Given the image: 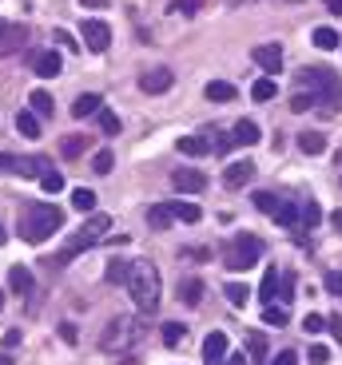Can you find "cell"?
I'll return each mask as SVG.
<instances>
[{
    "instance_id": "6da1fadb",
    "label": "cell",
    "mask_w": 342,
    "mask_h": 365,
    "mask_svg": "<svg viewBox=\"0 0 342 365\" xmlns=\"http://www.w3.org/2000/svg\"><path fill=\"white\" fill-rule=\"evenodd\" d=\"M16 230L24 242H48L56 230H64V210L56 202H28L16 215Z\"/></svg>"
},
{
    "instance_id": "7a4b0ae2",
    "label": "cell",
    "mask_w": 342,
    "mask_h": 365,
    "mask_svg": "<svg viewBox=\"0 0 342 365\" xmlns=\"http://www.w3.org/2000/svg\"><path fill=\"white\" fill-rule=\"evenodd\" d=\"M128 294L136 302V310L148 318L159 310V298H164V278H159L156 262H131V278H128Z\"/></svg>"
},
{
    "instance_id": "3957f363",
    "label": "cell",
    "mask_w": 342,
    "mask_h": 365,
    "mask_svg": "<svg viewBox=\"0 0 342 365\" xmlns=\"http://www.w3.org/2000/svg\"><path fill=\"white\" fill-rule=\"evenodd\" d=\"M298 83L315 96V103H323V115H334V111H338V103H342L338 72H331V68H303V72H298Z\"/></svg>"
},
{
    "instance_id": "277c9868",
    "label": "cell",
    "mask_w": 342,
    "mask_h": 365,
    "mask_svg": "<svg viewBox=\"0 0 342 365\" xmlns=\"http://www.w3.org/2000/svg\"><path fill=\"white\" fill-rule=\"evenodd\" d=\"M108 230H111V219H108V215H92V219L84 222V230H80V235H72V238H68V247L60 250V255H56L48 266H56V270H60V266H68L76 255H80V250H92L96 242H104V238H108Z\"/></svg>"
},
{
    "instance_id": "5b68a950",
    "label": "cell",
    "mask_w": 342,
    "mask_h": 365,
    "mask_svg": "<svg viewBox=\"0 0 342 365\" xmlns=\"http://www.w3.org/2000/svg\"><path fill=\"white\" fill-rule=\"evenodd\" d=\"M144 329H148V322H136V318H124L120 314V318H111L108 326H104L100 349L104 354H128V349L144 338Z\"/></svg>"
},
{
    "instance_id": "8992f818",
    "label": "cell",
    "mask_w": 342,
    "mask_h": 365,
    "mask_svg": "<svg viewBox=\"0 0 342 365\" xmlns=\"http://www.w3.org/2000/svg\"><path fill=\"white\" fill-rule=\"evenodd\" d=\"M263 258V242L255 235H235L227 247H223V266L227 270H251V266Z\"/></svg>"
},
{
    "instance_id": "52a82bcc",
    "label": "cell",
    "mask_w": 342,
    "mask_h": 365,
    "mask_svg": "<svg viewBox=\"0 0 342 365\" xmlns=\"http://www.w3.org/2000/svg\"><path fill=\"white\" fill-rule=\"evenodd\" d=\"M80 40L92 52H108V44H111V28L104 24V20H84L80 24Z\"/></svg>"
},
{
    "instance_id": "ba28073f",
    "label": "cell",
    "mask_w": 342,
    "mask_h": 365,
    "mask_svg": "<svg viewBox=\"0 0 342 365\" xmlns=\"http://www.w3.org/2000/svg\"><path fill=\"white\" fill-rule=\"evenodd\" d=\"M251 179H255V163H251V159H235V163L223 167V187H227V191H239Z\"/></svg>"
},
{
    "instance_id": "9c48e42d",
    "label": "cell",
    "mask_w": 342,
    "mask_h": 365,
    "mask_svg": "<svg viewBox=\"0 0 342 365\" xmlns=\"http://www.w3.org/2000/svg\"><path fill=\"white\" fill-rule=\"evenodd\" d=\"M171 83H176V72H171V68H151V72L139 76V91H144V96H164Z\"/></svg>"
},
{
    "instance_id": "30bf717a",
    "label": "cell",
    "mask_w": 342,
    "mask_h": 365,
    "mask_svg": "<svg viewBox=\"0 0 342 365\" xmlns=\"http://www.w3.org/2000/svg\"><path fill=\"white\" fill-rule=\"evenodd\" d=\"M24 44H28V28L24 24H16V20H12V24H0V60L12 56V52H20Z\"/></svg>"
},
{
    "instance_id": "8fae6325",
    "label": "cell",
    "mask_w": 342,
    "mask_h": 365,
    "mask_svg": "<svg viewBox=\"0 0 342 365\" xmlns=\"http://www.w3.org/2000/svg\"><path fill=\"white\" fill-rule=\"evenodd\" d=\"M60 68H64V60H60V52H56V48L32 56V72H36L40 80H56V76H60Z\"/></svg>"
},
{
    "instance_id": "7c38bea8",
    "label": "cell",
    "mask_w": 342,
    "mask_h": 365,
    "mask_svg": "<svg viewBox=\"0 0 342 365\" xmlns=\"http://www.w3.org/2000/svg\"><path fill=\"white\" fill-rule=\"evenodd\" d=\"M227 354H231V349H227V334H223V329H211L207 341H203V361L207 365H223Z\"/></svg>"
},
{
    "instance_id": "4fadbf2b",
    "label": "cell",
    "mask_w": 342,
    "mask_h": 365,
    "mask_svg": "<svg viewBox=\"0 0 342 365\" xmlns=\"http://www.w3.org/2000/svg\"><path fill=\"white\" fill-rule=\"evenodd\" d=\"M171 182H176L179 191H187V195H199V191L207 187V175L195 171V167H179V171L171 175Z\"/></svg>"
},
{
    "instance_id": "5bb4252c",
    "label": "cell",
    "mask_w": 342,
    "mask_h": 365,
    "mask_svg": "<svg viewBox=\"0 0 342 365\" xmlns=\"http://www.w3.org/2000/svg\"><path fill=\"white\" fill-rule=\"evenodd\" d=\"M251 60H255L263 72H278V68H283V48L278 44H259L255 52H251Z\"/></svg>"
},
{
    "instance_id": "9a60e30c",
    "label": "cell",
    "mask_w": 342,
    "mask_h": 365,
    "mask_svg": "<svg viewBox=\"0 0 342 365\" xmlns=\"http://www.w3.org/2000/svg\"><path fill=\"white\" fill-rule=\"evenodd\" d=\"M176 222V207L171 202H156V207H148V227L151 230H167Z\"/></svg>"
},
{
    "instance_id": "2e32d148",
    "label": "cell",
    "mask_w": 342,
    "mask_h": 365,
    "mask_svg": "<svg viewBox=\"0 0 342 365\" xmlns=\"http://www.w3.org/2000/svg\"><path fill=\"white\" fill-rule=\"evenodd\" d=\"M259 123H255V119H239V123H235V135H231V143H239V147H255L259 143Z\"/></svg>"
},
{
    "instance_id": "e0dca14e",
    "label": "cell",
    "mask_w": 342,
    "mask_h": 365,
    "mask_svg": "<svg viewBox=\"0 0 342 365\" xmlns=\"http://www.w3.org/2000/svg\"><path fill=\"white\" fill-rule=\"evenodd\" d=\"M128 278H131V262H128V258H111L108 270H104V282H111V286H128Z\"/></svg>"
},
{
    "instance_id": "ac0fdd59",
    "label": "cell",
    "mask_w": 342,
    "mask_h": 365,
    "mask_svg": "<svg viewBox=\"0 0 342 365\" xmlns=\"http://www.w3.org/2000/svg\"><path fill=\"white\" fill-rule=\"evenodd\" d=\"M100 108H104L100 96H96V91H84L80 100L72 103V115H76V119H88V115H100Z\"/></svg>"
},
{
    "instance_id": "d6986e66",
    "label": "cell",
    "mask_w": 342,
    "mask_h": 365,
    "mask_svg": "<svg viewBox=\"0 0 342 365\" xmlns=\"http://www.w3.org/2000/svg\"><path fill=\"white\" fill-rule=\"evenodd\" d=\"M9 290L20 294V298L32 294V270H28V266H12V270H9Z\"/></svg>"
},
{
    "instance_id": "ffe728a7",
    "label": "cell",
    "mask_w": 342,
    "mask_h": 365,
    "mask_svg": "<svg viewBox=\"0 0 342 365\" xmlns=\"http://www.w3.org/2000/svg\"><path fill=\"white\" fill-rule=\"evenodd\" d=\"M44 171H52L44 155H28V159H16V175H24V179H40Z\"/></svg>"
},
{
    "instance_id": "44dd1931",
    "label": "cell",
    "mask_w": 342,
    "mask_h": 365,
    "mask_svg": "<svg viewBox=\"0 0 342 365\" xmlns=\"http://www.w3.org/2000/svg\"><path fill=\"white\" fill-rule=\"evenodd\" d=\"M203 96H207V100H215V103H231L239 91H235V83H227V80H211L203 88Z\"/></svg>"
},
{
    "instance_id": "7402d4cb",
    "label": "cell",
    "mask_w": 342,
    "mask_h": 365,
    "mask_svg": "<svg viewBox=\"0 0 342 365\" xmlns=\"http://www.w3.org/2000/svg\"><path fill=\"white\" fill-rule=\"evenodd\" d=\"M179 298H183V306H199V302H203V282H199V278H183V282H179Z\"/></svg>"
},
{
    "instance_id": "603a6c76",
    "label": "cell",
    "mask_w": 342,
    "mask_h": 365,
    "mask_svg": "<svg viewBox=\"0 0 342 365\" xmlns=\"http://www.w3.org/2000/svg\"><path fill=\"white\" fill-rule=\"evenodd\" d=\"M271 219H275L278 227H287V230H298V207H295L291 199H283V202H278V210L271 215Z\"/></svg>"
},
{
    "instance_id": "cb8c5ba5",
    "label": "cell",
    "mask_w": 342,
    "mask_h": 365,
    "mask_svg": "<svg viewBox=\"0 0 342 365\" xmlns=\"http://www.w3.org/2000/svg\"><path fill=\"white\" fill-rule=\"evenodd\" d=\"M88 147H92V135H68V139H60V155L76 159V155H84Z\"/></svg>"
},
{
    "instance_id": "d4e9b609",
    "label": "cell",
    "mask_w": 342,
    "mask_h": 365,
    "mask_svg": "<svg viewBox=\"0 0 342 365\" xmlns=\"http://www.w3.org/2000/svg\"><path fill=\"white\" fill-rule=\"evenodd\" d=\"M298 151H303V155H323L326 135H318V131H303V135H298Z\"/></svg>"
},
{
    "instance_id": "484cf974",
    "label": "cell",
    "mask_w": 342,
    "mask_h": 365,
    "mask_svg": "<svg viewBox=\"0 0 342 365\" xmlns=\"http://www.w3.org/2000/svg\"><path fill=\"white\" fill-rule=\"evenodd\" d=\"M318 219H323V210H318V202L315 199H306V202H298V227H318Z\"/></svg>"
},
{
    "instance_id": "4316f807",
    "label": "cell",
    "mask_w": 342,
    "mask_h": 365,
    "mask_svg": "<svg viewBox=\"0 0 342 365\" xmlns=\"http://www.w3.org/2000/svg\"><path fill=\"white\" fill-rule=\"evenodd\" d=\"M16 131L24 139H36L40 135V119L32 115V111H16Z\"/></svg>"
},
{
    "instance_id": "83f0119b",
    "label": "cell",
    "mask_w": 342,
    "mask_h": 365,
    "mask_svg": "<svg viewBox=\"0 0 342 365\" xmlns=\"http://www.w3.org/2000/svg\"><path fill=\"white\" fill-rule=\"evenodd\" d=\"M275 91H278V83L271 80V76H263V80H255V83H251V96H255V100H259V103L275 100Z\"/></svg>"
},
{
    "instance_id": "f1b7e54d",
    "label": "cell",
    "mask_w": 342,
    "mask_h": 365,
    "mask_svg": "<svg viewBox=\"0 0 342 365\" xmlns=\"http://www.w3.org/2000/svg\"><path fill=\"white\" fill-rule=\"evenodd\" d=\"M28 103H32V108H28V111H32V115H52V96H48V91H32V96H28Z\"/></svg>"
},
{
    "instance_id": "f546056e",
    "label": "cell",
    "mask_w": 342,
    "mask_h": 365,
    "mask_svg": "<svg viewBox=\"0 0 342 365\" xmlns=\"http://www.w3.org/2000/svg\"><path fill=\"white\" fill-rule=\"evenodd\" d=\"M223 294H227V302H231V306H247L255 290H251L247 282H227V290H223Z\"/></svg>"
},
{
    "instance_id": "4dcf8cb0",
    "label": "cell",
    "mask_w": 342,
    "mask_h": 365,
    "mask_svg": "<svg viewBox=\"0 0 342 365\" xmlns=\"http://www.w3.org/2000/svg\"><path fill=\"white\" fill-rule=\"evenodd\" d=\"M247 361H267V338L263 334H247Z\"/></svg>"
},
{
    "instance_id": "1f68e13d",
    "label": "cell",
    "mask_w": 342,
    "mask_h": 365,
    "mask_svg": "<svg viewBox=\"0 0 342 365\" xmlns=\"http://www.w3.org/2000/svg\"><path fill=\"white\" fill-rule=\"evenodd\" d=\"M338 44H342V40H338L334 28H315V48H318V52H334Z\"/></svg>"
},
{
    "instance_id": "d6a6232c",
    "label": "cell",
    "mask_w": 342,
    "mask_h": 365,
    "mask_svg": "<svg viewBox=\"0 0 342 365\" xmlns=\"http://www.w3.org/2000/svg\"><path fill=\"white\" fill-rule=\"evenodd\" d=\"M275 294H278V270H275V266H271V270H267V274H263V286H259V298H263V302H267V306H271V302H275Z\"/></svg>"
},
{
    "instance_id": "836d02e7",
    "label": "cell",
    "mask_w": 342,
    "mask_h": 365,
    "mask_svg": "<svg viewBox=\"0 0 342 365\" xmlns=\"http://www.w3.org/2000/svg\"><path fill=\"white\" fill-rule=\"evenodd\" d=\"M179 155H207L203 135H183V139H179Z\"/></svg>"
},
{
    "instance_id": "e575fe53",
    "label": "cell",
    "mask_w": 342,
    "mask_h": 365,
    "mask_svg": "<svg viewBox=\"0 0 342 365\" xmlns=\"http://www.w3.org/2000/svg\"><path fill=\"white\" fill-rule=\"evenodd\" d=\"M72 207L80 210V215H88V210H96V191H88V187H80V191H72Z\"/></svg>"
},
{
    "instance_id": "d590c367",
    "label": "cell",
    "mask_w": 342,
    "mask_h": 365,
    "mask_svg": "<svg viewBox=\"0 0 342 365\" xmlns=\"http://www.w3.org/2000/svg\"><path fill=\"white\" fill-rule=\"evenodd\" d=\"M183 338H187V326H179V322H167V326H164V346L167 349H176Z\"/></svg>"
},
{
    "instance_id": "8d00e7d4",
    "label": "cell",
    "mask_w": 342,
    "mask_h": 365,
    "mask_svg": "<svg viewBox=\"0 0 342 365\" xmlns=\"http://www.w3.org/2000/svg\"><path fill=\"white\" fill-rule=\"evenodd\" d=\"M100 131L104 135H120V115H116V111H108V108H100Z\"/></svg>"
},
{
    "instance_id": "74e56055",
    "label": "cell",
    "mask_w": 342,
    "mask_h": 365,
    "mask_svg": "<svg viewBox=\"0 0 342 365\" xmlns=\"http://www.w3.org/2000/svg\"><path fill=\"white\" fill-rule=\"evenodd\" d=\"M40 187H44L48 195H60V191H64V175H60V171H44V175H40Z\"/></svg>"
},
{
    "instance_id": "f35d334b",
    "label": "cell",
    "mask_w": 342,
    "mask_h": 365,
    "mask_svg": "<svg viewBox=\"0 0 342 365\" xmlns=\"http://www.w3.org/2000/svg\"><path fill=\"white\" fill-rule=\"evenodd\" d=\"M176 207V219H183V222H199L203 219V210L195 207V202H171Z\"/></svg>"
},
{
    "instance_id": "ab89813d",
    "label": "cell",
    "mask_w": 342,
    "mask_h": 365,
    "mask_svg": "<svg viewBox=\"0 0 342 365\" xmlns=\"http://www.w3.org/2000/svg\"><path fill=\"white\" fill-rule=\"evenodd\" d=\"M263 322H267V326H275V329H283V326H287V310H283V306H275V302H271L267 310H263Z\"/></svg>"
},
{
    "instance_id": "60d3db41",
    "label": "cell",
    "mask_w": 342,
    "mask_h": 365,
    "mask_svg": "<svg viewBox=\"0 0 342 365\" xmlns=\"http://www.w3.org/2000/svg\"><path fill=\"white\" fill-rule=\"evenodd\" d=\"M278 202H283V199H278V195H271V191H259V195H255V207H259L263 215H275Z\"/></svg>"
},
{
    "instance_id": "b9f144b4",
    "label": "cell",
    "mask_w": 342,
    "mask_h": 365,
    "mask_svg": "<svg viewBox=\"0 0 342 365\" xmlns=\"http://www.w3.org/2000/svg\"><path fill=\"white\" fill-rule=\"evenodd\" d=\"M111 167H116V155H111V151H96L92 155V171L96 175H108Z\"/></svg>"
},
{
    "instance_id": "7bdbcfd3",
    "label": "cell",
    "mask_w": 342,
    "mask_h": 365,
    "mask_svg": "<svg viewBox=\"0 0 342 365\" xmlns=\"http://www.w3.org/2000/svg\"><path fill=\"white\" fill-rule=\"evenodd\" d=\"M278 298L283 302H295V274H278Z\"/></svg>"
},
{
    "instance_id": "ee69618b",
    "label": "cell",
    "mask_w": 342,
    "mask_h": 365,
    "mask_svg": "<svg viewBox=\"0 0 342 365\" xmlns=\"http://www.w3.org/2000/svg\"><path fill=\"white\" fill-rule=\"evenodd\" d=\"M311 108H315V96H311V91H306V96L298 91L295 100H291V111H295V115H303V111H311Z\"/></svg>"
},
{
    "instance_id": "f6af8a7d",
    "label": "cell",
    "mask_w": 342,
    "mask_h": 365,
    "mask_svg": "<svg viewBox=\"0 0 342 365\" xmlns=\"http://www.w3.org/2000/svg\"><path fill=\"white\" fill-rule=\"evenodd\" d=\"M199 9H203V0H176L171 4V12H183V16H195Z\"/></svg>"
},
{
    "instance_id": "bcb514c9",
    "label": "cell",
    "mask_w": 342,
    "mask_h": 365,
    "mask_svg": "<svg viewBox=\"0 0 342 365\" xmlns=\"http://www.w3.org/2000/svg\"><path fill=\"white\" fill-rule=\"evenodd\" d=\"M52 40H56L60 48H68V52H76V48H80V44L72 40V32H64V28H56V32H52Z\"/></svg>"
},
{
    "instance_id": "7dc6e473",
    "label": "cell",
    "mask_w": 342,
    "mask_h": 365,
    "mask_svg": "<svg viewBox=\"0 0 342 365\" xmlns=\"http://www.w3.org/2000/svg\"><path fill=\"white\" fill-rule=\"evenodd\" d=\"M303 329H306V334H318V329H326V318H323V314H306Z\"/></svg>"
},
{
    "instance_id": "c3c4849f",
    "label": "cell",
    "mask_w": 342,
    "mask_h": 365,
    "mask_svg": "<svg viewBox=\"0 0 342 365\" xmlns=\"http://www.w3.org/2000/svg\"><path fill=\"white\" fill-rule=\"evenodd\" d=\"M306 357H311V365H326V361H331V349H326V346H311V354H306Z\"/></svg>"
},
{
    "instance_id": "681fc988",
    "label": "cell",
    "mask_w": 342,
    "mask_h": 365,
    "mask_svg": "<svg viewBox=\"0 0 342 365\" xmlns=\"http://www.w3.org/2000/svg\"><path fill=\"white\" fill-rule=\"evenodd\" d=\"M267 365H298V354L295 349H283V354H275V361H267Z\"/></svg>"
},
{
    "instance_id": "f907efd6",
    "label": "cell",
    "mask_w": 342,
    "mask_h": 365,
    "mask_svg": "<svg viewBox=\"0 0 342 365\" xmlns=\"http://www.w3.org/2000/svg\"><path fill=\"white\" fill-rule=\"evenodd\" d=\"M326 290H331V294H342V274H338V270L326 274Z\"/></svg>"
},
{
    "instance_id": "816d5d0a",
    "label": "cell",
    "mask_w": 342,
    "mask_h": 365,
    "mask_svg": "<svg viewBox=\"0 0 342 365\" xmlns=\"http://www.w3.org/2000/svg\"><path fill=\"white\" fill-rule=\"evenodd\" d=\"M60 338H64L68 346H76V326L72 322H60Z\"/></svg>"
},
{
    "instance_id": "f5cc1de1",
    "label": "cell",
    "mask_w": 342,
    "mask_h": 365,
    "mask_svg": "<svg viewBox=\"0 0 342 365\" xmlns=\"http://www.w3.org/2000/svg\"><path fill=\"white\" fill-rule=\"evenodd\" d=\"M326 329L334 334V341H342V318L334 314V318H326Z\"/></svg>"
},
{
    "instance_id": "db71d44e",
    "label": "cell",
    "mask_w": 342,
    "mask_h": 365,
    "mask_svg": "<svg viewBox=\"0 0 342 365\" xmlns=\"http://www.w3.org/2000/svg\"><path fill=\"white\" fill-rule=\"evenodd\" d=\"M223 365H251V361H247V354H227V357H223Z\"/></svg>"
},
{
    "instance_id": "11a10c76",
    "label": "cell",
    "mask_w": 342,
    "mask_h": 365,
    "mask_svg": "<svg viewBox=\"0 0 342 365\" xmlns=\"http://www.w3.org/2000/svg\"><path fill=\"white\" fill-rule=\"evenodd\" d=\"M12 346H20V329H9V334H4V349H12Z\"/></svg>"
},
{
    "instance_id": "9f6ffc18",
    "label": "cell",
    "mask_w": 342,
    "mask_h": 365,
    "mask_svg": "<svg viewBox=\"0 0 342 365\" xmlns=\"http://www.w3.org/2000/svg\"><path fill=\"white\" fill-rule=\"evenodd\" d=\"M4 171H16V159H12V155H0V175H4Z\"/></svg>"
},
{
    "instance_id": "6f0895ef",
    "label": "cell",
    "mask_w": 342,
    "mask_h": 365,
    "mask_svg": "<svg viewBox=\"0 0 342 365\" xmlns=\"http://www.w3.org/2000/svg\"><path fill=\"white\" fill-rule=\"evenodd\" d=\"M326 12H331V16H342V0H326Z\"/></svg>"
},
{
    "instance_id": "680465c9",
    "label": "cell",
    "mask_w": 342,
    "mask_h": 365,
    "mask_svg": "<svg viewBox=\"0 0 342 365\" xmlns=\"http://www.w3.org/2000/svg\"><path fill=\"white\" fill-rule=\"evenodd\" d=\"M331 227L342 235V210H331Z\"/></svg>"
},
{
    "instance_id": "91938a15",
    "label": "cell",
    "mask_w": 342,
    "mask_h": 365,
    "mask_svg": "<svg viewBox=\"0 0 342 365\" xmlns=\"http://www.w3.org/2000/svg\"><path fill=\"white\" fill-rule=\"evenodd\" d=\"M80 4H88V9H104V0H80Z\"/></svg>"
},
{
    "instance_id": "94428289",
    "label": "cell",
    "mask_w": 342,
    "mask_h": 365,
    "mask_svg": "<svg viewBox=\"0 0 342 365\" xmlns=\"http://www.w3.org/2000/svg\"><path fill=\"white\" fill-rule=\"evenodd\" d=\"M120 365H139V361H136V357L128 354V357H120Z\"/></svg>"
},
{
    "instance_id": "6125c7cd",
    "label": "cell",
    "mask_w": 342,
    "mask_h": 365,
    "mask_svg": "<svg viewBox=\"0 0 342 365\" xmlns=\"http://www.w3.org/2000/svg\"><path fill=\"white\" fill-rule=\"evenodd\" d=\"M0 365H16V361H12V357H9V354H0Z\"/></svg>"
},
{
    "instance_id": "be15d7a7",
    "label": "cell",
    "mask_w": 342,
    "mask_h": 365,
    "mask_svg": "<svg viewBox=\"0 0 342 365\" xmlns=\"http://www.w3.org/2000/svg\"><path fill=\"white\" fill-rule=\"evenodd\" d=\"M0 310H4V294H0Z\"/></svg>"
},
{
    "instance_id": "e7e4bbea",
    "label": "cell",
    "mask_w": 342,
    "mask_h": 365,
    "mask_svg": "<svg viewBox=\"0 0 342 365\" xmlns=\"http://www.w3.org/2000/svg\"><path fill=\"white\" fill-rule=\"evenodd\" d=\"M239 4H255V0H239Z\"/></svg>"
},
{
    "instance_id": "03108f58",
    "label": "cell",
    "mask_w": 342,
    "mask_h": 365,
    "mask_svg": "<svg viewBox=\"0 0 342 365\" xmlns=\"http://www.w3.org/2000/svg\"><path fill=\"white\" fill-rule=\"evenodd\" d=\"M0 242H4V230H0Z\"/></svg>"
},
{
    "instance_id": "003e7915",
    "label": "cell",
    "mask_w": 342,
    "mask_h": 365,
    "mask_svg": "<svg viewBox=\"0 0 342 365\" xmlns=\"http://www.w3.org/2000/svg\"><path fill=\"white\" fill-rule=\"evenodd\" d=\"M291 4H295V0H291Z\"/></svg>"
}]
</instances>
